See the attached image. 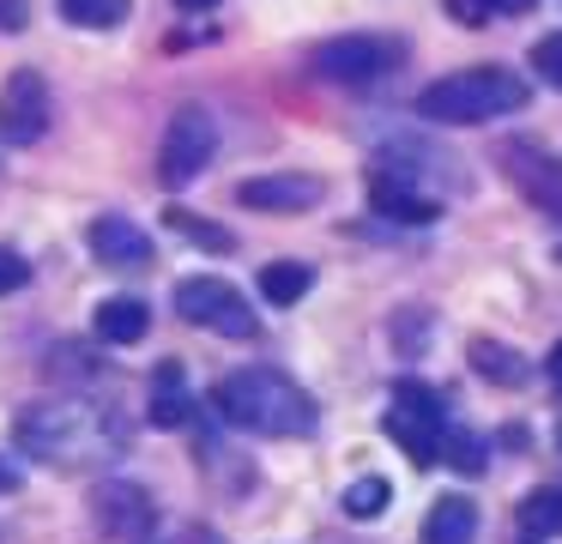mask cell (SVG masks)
I'll return each mask as SVG.
<instances>
[{"mask_svg": "<svg viewBox=\"0 0 562 544\" xmlns=\"http://www.w3.org/2000/svg\"><path fill=\"white\" fill-rule=\"evenodd\" d=\"M212 406L224 423L255 435H315L321 406L284 369H236L212 387Z\"/></svg>", "mask_w": 562, "mask_h": 544, "instance_id": "cell-1", "label": "cell"}, {"mask_svg": "<svg viewBox=\"0 0 562 544\" xmlns=\"http://www.w3.org/2000/svg\"><path fill=\"white\" fill-rule=\"evenodd\" d=\"M526 97H532V85L514 79L508 67H465V73L424 85L417 91V115L436 121V127H477V121L526 109Z\"/></svg>", "mask_w": 562, "mask_h": 544, "instance_id": "cell-2", "label": "cell"}, {"mask_svg": "<svg viewBox=\"0 0 562 544\" xmlns=\"http://www.w3.org/2000/svg\"><path fill=\"white\" fill-rule=\"evenodd\" d=\"M19 447L49 459V466H86V459H98V454L110 459L115 447H122V430L103 435V411L61 399V406H31L25 418H19Z\"/></svg>", "mask_w": 562, "mask_h": 544, "instance_id": "cell-3", "label": "cell"}, {"mask_svg": "<svg viewBox=\"0 0 562 544\" xmlns=\"http://www.w3.org/2000/svg\"><path fill=\"white\" fill-rule=\"evenodd\" d=\"M381 430H387L393 442L417 459V466H436V459H441V435H448L441 393H436V387H424V381H400V387H393V399H387Z\"/></svg>", "mask_w": 562, "mask_h": 544, "instance_id": "cell-4", "label": "cell"}, {"mask_svg": "<svg viewBox=\"0 0 562 544\" xmlns=\"http://www.w3.org/2000/svg\"><path fill=\"white\" fill-rule=\"evenodd\" d=\"M176 314L194 321V326H212V333H224V338H255L260 333L248 297L236 285H224V278H182V285H176Z\"/></svg>", "mask_w": 562, "mask_h": 544, "instance_id": "cell-5", "label": "cell"}, {"mask_svg": "<svg viewBox=\"0 0 562 544\" xmlns=\"http://www.w3.org/2000/svg\"><path fill=\"white\" fill-rule=\"evenodd\" d=\"M400 55H405V48L387 43V36L351 31V36H333V43H321L315 55H308V67H315L321 79H333V85H375L387 67H400Z\"/></svg>", "mask_w": 562, "mask_h": 544, "instance_id": "cell-6", "label": "cell"}, {"mask_svg": "<svg viewBox=\"0 0 562 544\" xmlns=\"http://www.w3.org/2000/svg\"><path fill=\"white\" fill-rule=\"evenodd\" d=\"M212 152H218V127H212V115H206V109H182V115L164 127L158 181H164V188H188V181L212 164Z\"/></svg>", "mask_w": 562, "mask_h": 544, "instance_id": "cell-7", "label": "cell"}, {"mask_svg": "<svg viewBox=\"0 0 562 544\" xmlns=\"http://www.w3.org/2000/svg\"><path fill=\"white\" fill-rule=\"evenodd\" d=\"M49 133V85L37 67H19L0 85V140L7 145H37Z\"/></svg>", "mask_w": 562, "mask_h": 544, "instance_id": "cell-8", "label": "cell"}, {"mask_svg": "<svg viewBox=\"0 0 562 544\" xmlns=\"http://www.w3.org/2000/svg\"><path fill=\"white\" fill-rule=\"evenodd\" d=\"M91 520H98L103 539H146L151 520H158V508H151V496L139 490V484L103 478L98 490H91Z\"/></svg>", "mask_w": 562, "mask_h": 544, "instance_id": "cell-9", "label": "cell"}, {"mask_svg": "<svg viewBox=\"0 0 562 544\" xmlns=\"http://www.w3.org/2000/svg\"><path fill=\"white\" fill-rule=\"evenodd\" d=\"M321 200H327V181L296 176V169L236 181V206H248V212H308V206H321Z\"/></svg>", "mask_w": 562, "mask_h": 544, "instance_id": "cell-10", "label": "cell"}, {"mask_svg": "<svg viewBox=\"0 0 562 544\" xmlns=\"http://www.w3.org/2000/svg\"><path fill=\"white\" fill-rule=\"evenodd\" d=\"M502 169L514 176V188L544 212H562V157L538 152V145H502Z\"/></svg>", "mask_w": 562, "mask_h": 544, "instance_id": "cell-11", "label": "cell"}, {"mask_svg": "<svg viewBox=\"0 0 562 544\" xmlns=\"http://www.w3.org/2000/svg\"><path fill=\"white\" fill-rule=\"evenodd\" d=\"M86 248L98 254L103 266H122V273H134V266H151V236L134 224V218L122 212H103L86 224Z\"/></svg>", "mask_w": 562, "mask_h": 544, "instance_id": "cell-12", "label": "cell"}, {"mask_svg": "<svg viewBox=\"0 0 562 544\" xmlns=\"http://www.w3.org/2000/svg\"><path fill=\"white\" fill-rule=\"evenodd\" d=\"M369 206L381 218H393V224H436V212H441L436 193H417L405 169H375L369 176Z\"/></svg>", "mask_w": 562, "mask_h": 544, "instance_id": "cell-13", "label": "cell"}, {"mask_svg": "<svg viewBox=\"0 0 562 544\" xmlns=\"http://www.w3.org/2000/svg\"><path fill=\"white\" fill-rule=\"evenodd\" d=\"M91 326H98L103 345H139L151 333V309L139 297H110V302H98Z\"/></svg>", "mask_w": 562, "mask_h": 544, "instance_id": "cell-14", "label": "cell"}, {"mask_svg": "<svg viewBox=\"0 0 562 544\" xmlns=\"http://www.w3.org/2000/svg\"><path fill=\"white\" fill-rule=\"evenodd\" d=\"M472 539H477L472 496H441V502L424 514V532H417V544H472Z\"/></svg>", "mask_w": 562, "mask_h": 544, "instance_id": "cell-15", "label": "cell"}, {"mask_svg": "<svg viewBox=\"0 0 562 544\" xmlns=\"http://www.w3.org/2000/svg\"><path fill=\"white\" fill-rule=\"evenodd\" d=\"M472 369L484 375V381H496V387H526L532 381V363L520 357L514 345H502V338H472Z\"/></svg>", "mask_w": 562, "mask_h": 544, "instance_id": "cell-16", "label": "cell"}, {"mask_svg": "<svg viewBox=\"0 0 562 544\" xmlns=\"http://www.w3.org/2000/svg\"><path fill=\"white\" fill-rule=\"evenodd\" d=\"M194 399L182 393V363H158V387H151V430H182Z\"/></svg>", "mask_w": 562, "mask_h": 544, "instance_id": "cell-17", "label": "cell"}, {"mask_svg": "<svg viewBox=\"0 0 562 544\" xmlns=\"http://www.w3.org/2000/svg\"><path fill=\"white\" fill-rule=\"evenodd\" d=\"M308 285H315V266H303V260H272L267 273H260V297H267L272 309H296V302L308 297Z\"/></svg>", "mask_w": 562, "mask_h": 544, "instance_id": "cell-18", "label": "cell"}, {"mask_svg": "<svg viewBox=\"0 0 562 544\" xmlns=\"http://www.w3.org/2000/svg\"><path fill=\"white\" fill-rule=\"evenodd\" d=\"M520 532L526 539H557L562 532V490H532L520 502Z\"/></svg>", "mask_w": 562, "mask_h": 544, "instance_id": "cell-19", "label": "cell"}, {"mask_svg": "<svg viewBox=\"0 0 562 544\" xmlns=\"http://www.w3.org/2000/svg\"><path fill=\"white\" fill-rule=\"evenodd\" d=\"M441 459H448L453 471H465V478H477V471L490 466V447H484V435H472V430H460V423H448V435H441Z\"/></svg>", "mask_w": 562, "mask_h": 544, "instance_id": "cell-20", "label": "cell"}, {"mask_svg": "<svg viewBox=\"0 0 562 544\" xmlns=\"http://www.w3.org/2000/svg\"><path fill=\"white\" fill-rule=\"evenodd\" d=\"M61 7L67 24H79V31H115V24L127 19V0H55Z\"/></svg>", "mask_w": 562, "mask_h": 544, "instance_id": "cell-21", "label": "cell"}, {"mask_svg": "<svg viewBox=\"0 0 562 544\" xmlns=\"http://www.w3.org/2000/svg\"><path fill=\"white\" fill-rule=\"evenodd\" d=\"M170 224H176V236H182V242H194V248H206V254H236V236H231V230H218L212 218L170 212Z\"/></svg>", "mask_w": 562, "mask_h": 544, "instance_id": "cell-22", "label": "cell"}, {"mask_svg": "<svg viewBox=\"0 0 562 544\" xmlns=\"http://www.w3.org/2000/svg\"><path fill=\"white\" fill-rule=\"evenodd\" d=\"M387 502H393V484H387V478H357V484H345V514H351V520H375Z\"/></svg>", "mask_w": 562, "mask_h": 544, "instance_id": "cell-23", "label": "cell"}, {"mask_svg": "<svg viewBox=\"0 0 562 544\" xmlns=\"http://www.w3.org/2000/svg\"><path fill=\"white\" fill-rule=\"evenodd\" d=\"M532 73L562 91V31H550V36H538V43H532Z\"/></svg>", "mask_w": 562, "mask_h": 544, "instance_id": "cell-24", "label": "cell"}, {"mask_svg": "<svg viewBox=\"0 0 562 544\" xmlns=\"http://www.w3.org/2000/svg\"><path fill=\"white\" fill-rule=\"evenodd\" d=\"M25 285H31V260L19 248H0V297H13Z\"/></svg>", "mask_w": 562, "mask_h": 544, "instance_id": "cell-25", "label": "cell"}, {"mask_svg": "<svg viewBox=\"0 0 562 544\" xmlns=\"http://www.w3.org/2000/svg\"><path fill=\"white\" fill-rule=\"evenodd\" d=\"M25 24H31V7H25V0H0V31L13 36V31H25Z\"/></svg>", "mask_w": 562, "mask_h": 544, "instance_id": "cell-26", "label": "cell"}, {"mask_svg": "<svg viewBox=\"0 0 562 544\" xmlns=\"http://www.w3.org/2000/svg\"><path fill=\"white\" fill-rule=\"evenodd\" d=\"M19 484H25V471H19V459H7V454H0V496H13Z\"/></svg>", "mask_w": 562, "mask_h": 544, "instance_id": "cell-27", "label": "cell"}, {"mask_svg": "<svg viewBox=\"0 0 562 544\" xmlns=\"http://www.w3.org/2000/svg\"><path fill=\"white\" fill-rule=\"evenodd\" d=\"M538 0H484V12H508V19H520V12H532Z\"/></svg>", "mask_w": 562, "mask_h": 544, "instance_id": "cell-28", "label": "cell"}, {"mask_svg": "<svg viewBox=\"0 0 562 544\" xmlns=\"http://www.w3.org/2000/svg\"><path fill=\"white\" fill-rule=\"evenodd\" d=\"M176 7H182V12H212L218 0H176Z\"/></svg>", "mask_w": 562, "mask_h": 544, "instance_id": "cell-29", "label": "cell"}, {"mask_svg": "<svg viewBox=\"0 0 562 544\" xmlns=\"http://www.w3.org/2000/svg\"><path fill=\"white\" fill-rule=\"evenodd\" d=\"M544 369H550V375H557V381H562V345L550 351V363H544Z\"/></svg>", "mask_w": 562, "mask_h": 544, "instance_id": "cell-30", "label": "cell"}, {"mask_svg": "<svg viewBox=\"0 0 562 544\" xmlns=\"http://www.w3.org/2000/svg\"><path fill=\"white\" fill-rule=\"evenodd\" d=\"M557 447H562V423H557Z\"/></svg>", "mask_w": 562, "mask_h": 544, "instance_id": "cell-31", "label": "cell"}, {"mask_svg": "<svg viewBox=\"0 0 562 544\" xmlns=\"http://www.w3.org/2000/svg\"><path fill=\"white\" fill-rule=\"evenodd\" d=\"M557 260H562V242H557Z\"/></svg>", "mask_w": 562, "mask_h": 544, "instance_id": "cell-32", "label": "cell"}]
</instances>
